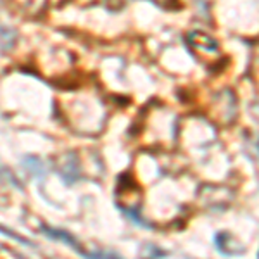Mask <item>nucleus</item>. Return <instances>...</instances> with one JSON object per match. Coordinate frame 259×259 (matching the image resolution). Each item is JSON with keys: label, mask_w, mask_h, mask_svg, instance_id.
I'll return each mask as SVG.
<instances>
[{"label": "nucleus", "mask_w": 259, "mask_h": 259, "mask_svg": "<svg viewBox=\"0 0 259 259\" xmlns=\"http://www.w3.org/2000/svg\"><path fill=\"white\" fill-rule=\"evenodd\" d=\"M0 233H2V235H6V237H9V239H12V240H16V242H21V244L26 245V247H30V245H33L28 239H24V237L18 235V233L11 232L9 228H7V227H2V225H0Z\"/></svg>", "instance_id": "20e7f679"}, {"label": "nucleus", "mask_w": 259, "mask_h": 259, "mask_svg": "<svg viewBox=\"0 0 259 259\" xmlns=\"http://www.w3.org/2000/svg\"><path fill=\"white\" fill-rule=\"evenodd\" d=\"M190 38L195 41V45H197L199 49H204L206 52H209V50L212 49H218V44H216L214 40L211 38V36L207 35H200V33H192Z\"/></svg>", "instance_id": "7ed1b4c3"}, {"label": "nucleus", "mask_w": 259, "mask_h": 259, "mask_svg": "<svg viewBox=\"0 0 259 259\" xmlns=\"http://www.w3.org/2000/svg\"><path fill=\"white\" fill-rule=\"evenodd\" d=\"M41 232H44V235H47L50 240H57V242H62V244L69 245L71 249L74 250V252L81 254V256H87V252L80 247V244L76 242V239H74L71 233H68L66 230L62 228H52L49 227V225H41Z\"/></svg>", "instance_id": "f257e3e1"}, {"label": "nucleus", "mask_w": 259, "mask_h": 259, "mask_svg": "<svg viewBox=\"0 0 259 259\" xmlns=\"http://www.w3.org/2000/svg\"><path fill=\"white\" fill-rule=\"evenodd\" d=\"M230 233H216L214 235V245L216 249H218L220 254H223V256L227 257H232V256H237L239 252H244V249L239 247V244L237 242H230Z\"/></svg>", "instance_id": "f03ea898"}]
</instances>
